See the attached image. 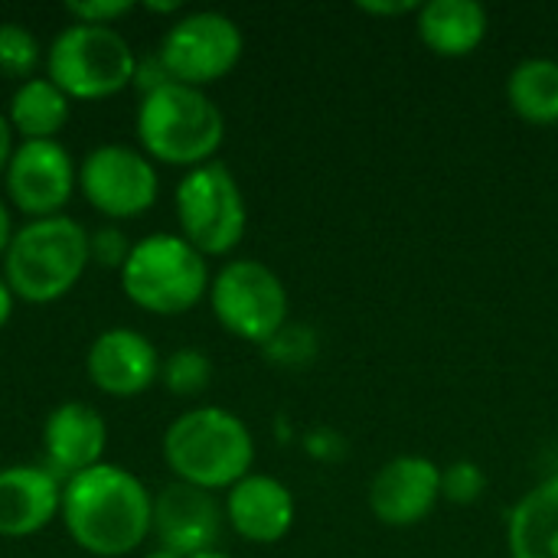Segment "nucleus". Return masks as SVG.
I'll return each mask as SVG.
<instances>
[{
	"label": "nucleus",
	"instance_id": "obj_1",
	"mask_svg": "<svg viewBox=\"0 0 558 558\" xmlns=\"http://www.w3.org/2000/svg\"><path fill=\"white\" fill-rule=\"evenodd\" d=\"M59 517L78 549L98 558H121L147 543L154 497L128 468L101 461L62 484Z\"/></svg>",
	"mask_w": 558,
	"mask_h": 558
},
{
	"label": "nucleus",
	"instance_id": "obj_2",
	"mask_svg": "<svg viewBox=\"0 0 558 558\" xmlns=\"http://www.w3.org/2000/svg\"><path fill=\"white\" fill-rule=\"evenodd\" d=\"M163 461L180 484L216 494L252 474L255 438L235 412L199 405L173 418L163 432Z\"/></svg>",
	"mask_w": 558,
	"mask_h": 558
},
{
	"label": "nucleus",
	"instance_id": "obj_3",
	"mask_svg": "<svg viewBox=\"0 0 558 558\" xmlns=\"http://www.w3.org/2000/svg\"><path fill=\"white\" fill-rule=\"evenodd\" d=\"M137 137L150 160L170 167H203L226 141V118L206 88L167 82L137 105Z\"/></svg>",
	"mask_w": 558,
	"mask_h": 558
},
{
	"label": "nucleus",
	"instance_id": "obj_4",
	"mask_svg": "<svg viewBox=\"0 0 558 558\" xmlns=\"http://www.w3.org/2000/svg\"><path fill=\"white\" fill-rule=\"evenodd\" d=\"M88 265V229L62 213L29 219L13 232L3 281L26 304H52L78 284Z\"/></svg>",
	"mask_w": 558,
	"mask_h": 558
},
{
	"label": "nucleus",
	"instance_id": "obj_5",
	"mask_svg": "<svg viewBox=\"0 0 558 558\" xmlns=\"http://www.w3.org/2000/svg\"><path fill=\"white\" fill-rule=\"evenodd\" d=\"M209 281L206 255L173 232H154L134 242L121 268L128 301L157 317L193 311L209 294Z\"/></svg>",
	"mask_w": 558,
	"mask_h": 558
},
{
	"label": "nucleus",
	"instance_id": "obj_6",
	"mask_svg": "<svg viewBox=\"0 0 558 558\" xmlns=\"http://www.w3.org/2000/svg\"><path fill=\"white\" fill-rule=\"evenodd\" d=\"M137 52L114 26L69 23L46 52V78L75 101L111 98L134 82Z\"/></svg>",
	"mask_w": 558,
	"mask_h": 558
},
{
	"label": "nucleus",
	"instance_id": "obj_7",
	"mask_svg": "<svg viewBox=\"0 0 558 558\" xmlns=\"http://www.w3.org/2000/svg\"><path fill=\"white\" fill-rule=\"evenodd\" d=\"M177 222L180 235L206 258L229 255L248 226V206L235 173L222 160L186 170L177 183Z\"/></svg>",
	"mask_w": 558,
	"mask_h": 558
},
{
	"label": "nucleus",
	"instance_id": "obj_8",
	"mask_svg": "<svg viewBox=\"0 0 558 558\" xmlns=\"http://www.w3.org/2000/svg\"><path fill=\"white\" fill-rule=\"evenodd\" d=\"M216 320L239 340L265 347L288 327V288L258 258H232L209 281Z\"/></svg>",
	"mask_w": 558,
	"mask_h": 558
},
{
	"label": "nucleus",
	"instance_id": "obj_9",
	"mask_svg": "<svg viewBox=\"0 0 558 558\" xmlns=\"http://www.w3.org/2000/svg\"><path fill=\"white\" fill-rule=\"evenodd\" d=\"M245 52V36L239 23L219 10L183 13L160 39V62L167 75L180 85L206 88L226 78Z\"/></svg>",
	"mask_w": 558,
	"mask_h": 558
},
{
	"label": "nucleus",
	"instance_id": "obj_10",
	"mask_svg": "<svg viewBox=\"0 0 558 558\" xmlns=\"http://www.w3.org/2000/svg\"><path fill=\"white\" fill-rule=\"evenodd\" d=\"M78 190L92 209L108 219L144 216L160 193L154 160L128 144L92 147L78 163Z\"/></svg>",
	"mask_w": 558,
	"mask_h": 558
},
{
	"label": "nucleus",
	"instance_id": "obj_11",
	"mask_svg": "<svg viewBox=\"0 0 558 558\" xmlns=\"http://www.w3.org/2000/svg\"><path fill=\"white\" fill-rule=\"evenodd\" d=\"M3 180L10 203L23 216L46 219L62 216L78 186V170L59 141H23L13 150Z\"/></svg>",
	"mask_w": 558,
	"mask_h": 558
},
{
	"label": "nucleus",
	"instance_id": "obj_12",
	"mask_svg": "<svg viewBox=\"0 0 558 558\" xmlns=\"http://www.w3.org/2000/svg\"><path fill=\"white\" fill-rule=\"evenodd\" d=\"M366 504L383 526L412 530L441 504V468L422 454H399L376 471Z\"/></svg>",
	"mask_w": 558,
	"mask_h": 558
},
{
	"label": "nucleus",
	"instance_id": "obj_13",
	"mask_svg": "<svg viewBox=\"0 0 558 558\" xmlns=\"http://www.w3.org/2000/svg\"><path fill=\"white\" fill-rule=\"evenodd\" d=\"M160 363L163 360L154 343L131 327H111L98 333L85 356L92 386L111 399L144 396L160 379Z\"/></svg>",
	"mask_w": 558,
	"mask_h": 558
},
{
	"label": "nucleus",
	"instance_id": "obj_14",
	"mask_svg": "<svg viewBox=\"0 0 558 558\" xmlns=\"http://www.w3.org/2000/svg\"><path fill=\"white\" fill-rule=\"evenodd\" d=\"M222 520H226V510L209 490L173 481L154 497L150 533L157 536V546L177 553L180 558H190L206 549H216Z\"/></svg>",
	"mask_w": 558,
	"mask_h": 558
},
{
	"label": "nucleus",
	"instance_id": "obj_15",
	"mask_svg": "<svg viewBox=\"0 0 558 558\" xmlns=\"http://www.w3.org/2000/svg\"><path fill=\"white\" fill-rule=\"evenodd\" d=\"M226 523L255 546L281 543L298 517L294 494L268 474H248L226 490Z\"/></svg>",
	"mask_w": 558,
	"mask_h": 558
},
{
	"label": "nucleus",
	"instance_id": "obj_16",
	"mask_svg": "<svg viewBox=\"0 0 558 558\" xmlns=\"http://www.w3.org/2000/svg\"><path fill=\"white\" fill-rule=\"evenodd\" d=\"M108 445V425L98 409L85 402H62L49 412L43 425V454L46 468L65 484L69 477L101 464Z\"/></svg>",
	"mask_w": 558,
	"mask_h": 558
},
{
	"label": "nucleus",
	"instance_id": "obj_17",
	"mask_svg": "<svg viewBox=\"0 0 558 558\" xmlns=\"http://www.w3.org/2000/svg\"><path fill=\"white\" fill-rule=\"evenodd\" d=\"M62 510V481L46 464L0 471V536L23 539L52 523Z\"/></svg>",
	"mask_w": 558,
	"mask_h": 558
},
{
	"label": "nucleus",
	"instance_id": "obj_18",
	"mask_svg": "<svg viewBox=\"0 0 558 558\" xmlns=\"http://www.w3.org/2000/svg\"><path fill=\"white\" fill-rule=\"evenodd\" d=\"M490 16L477 0H428L415 10V33L422 46L441 59H464L487 39Z\"/></svg>",
	"mask_w": 558,
	"mask_h": 558
},
{
	"label": "nucleus",
	"instance_id": "obj_19",
	"mask_svg": "<svg viewBox=\"0 0 558 558\" xmlns=\"http://www.w3.org/2000/svg\"><path fill=\"white\" fill-rule=\"evenodd\" d=\"M510 558H558V474L526 490L507 520Z\"/></svg>",
	"mask_w": 558,
	"mask_h": 558
},
{
	"label": "nucleus",
	"instance_id": "obj_20",
	"mask_svg": "<svg viewBox=\"0 0 558 558\" xmlns=\"http://www.w3.org/2000/svg\"><path fill=\"white\" fill-rule=\"evenodd\" d=\"M72 111V98L49 78H26L10 95V128L23 141H56Z\"/></svg>",
	"mask_w": 558,
	"mask_h": 558
},
{
	"label": "nucleus",
	"instance_id": "obj_21",
	"mask_svg": "<svg viewBox=\"0 0 558 558\" xmlns=\"http://www.w3.org/2000/svg\"><path fill=\"white\" fill-rule=\"evenodd\" d=\"M507 101L513 114L536 128L558 124V62L549 56H530L507 75Z\"/></svg>",
	"mask_w": 558,
	"mask_h": 558
},
{
	"label": "nucleus",
	"instance_id": "obj_22",
	"mask_svg": "<svg viewBox=\"0 0 558 558\" xmlns=\"http://www.w3.org/2000/svg\"><path fill=\"white\" fill-rule=\"evenodd\" d=\"M160 383L167 386L170 396L193 399V396L206 392V386L213 383V360L203 350H193V347L173 350L160 363Z\"/></svg>",
	"mask_w": 558,
	"mask_h": 558
},
{
	"label": "nucleus",
	"instance_id": "obj_23",
	"mask_svg": "<svg viewBox=\"0 0 558 558\" xmlns=\"http://www.w3.org/2000/svg\"><path fill=\"white\" fill-rule=\"evenodd\" d=\"M39 39L33 36V29H26L23 23H0V72L10 78H33V69L39 65Z\"/></svg>",
	"mask_w": 558,
	"mask_h": 558
},
{
	"label": "nucleus",
	"instance_id": "obj_24",
	"mask_svg": "<svg viewBox=\"0 0 558 558\" xmlns=\"http://www.w3.org/2000/svg\"><path fill=\"white\" fill-rule=\"evenodd\" d=\"M487 490V474L477 461H451L441 468V500L454 507H474Z\"/></svg>",
	"mask_w": 558,
	"mask_h": 558
},
{
	"label": "nucleus",
	"instance_id": "obj_25",
	"mask_svg": "<svg viewBox=\"0 0 558 558\" xmlns=\"http://www.w3.org/2000/svg\"><path fill=\"white\" fill-rule=\"evenodd\" d=\"M128 255H131V242L118 226H98L95 232H88V262L121 271Z\"/></svg>",
	"mask_w": 558,
	"mask_h": 558
},
{
	"label": "nucleus",
	"instance_id": "obj_26",
	"mask_svg": "<svg viewBox=\"0 0 558 558\" xmlns=\"http://www.w3.org/2000/svg\"><path fill=\"white\" fill-rule=\"evenodd\" d=\"M65 10L75 23L114 26L124 13L134 10V3L131 0H85V3H65Z\"/></svg>",
	"mask_w": 558,
	"mask_h": 558
},
{
	"label": "nucleus",
	"instance_id": "obj_27",
	"mask_svg": "<svg viewBox=\"0 0 558 558\" xmlns=\"http://www.w3.org/2000/svg\"><path fill=\"white\" fill-rule=\"evenodd\" d=\"M134 82H137V85H141V92L147 95V92H154V88H160V85H167V82H173V78L167 75V69H163L160 56L154 52V56H144V59H137Z\"/></svg>",
	"mask_w": 558,
	"mask_h": 558
},
{
	"label": "nucleus",
	"instance_id": "obj_28",
	"mask_svg": "<svg viewBox=\"0 0 558 558\" xmlns=\"http://www.w3.org/2000/svg\"><path fill=\"white\" fill-rule=\"evenodd\" d=\"M13 150H16V147H13V128H10V118L0 111V173L7 170Z\"/></svg>",
	"mask_w": 558,
	"mask_h": 558
},
{
	"label": "nucleus",
	"instance_id": "obj_29",
	"mask_svg": "<svg viewBox=\"0 0 558 558\" xmlns=\"http://www.w3.org/2000/svg\"><path fill=\"white\" fill-rule=\"evenodd\" d=\"M360 10L376 13V16H389V13H415L418 3H363Z\"/></svg>",
	"mask_w": 558,
	"mask_h": 558
},
{
	"label": "nucleus",
	"instance_id": "obj_30",
	"mask_svg": "<svg viewBox=\"0 0 558 558\" xmlns=\"http://www.w3.org/2000/svg\"><path fill=\"white\" fill-rule=\"evenodd\" d=\"M13 222H10V209H7V203H3V196H0V262H3V255H7V248H10V239H13Z\"/></svg>",
	"mask_w": 558,
	"mask_h": 558
},
{
	"label": "nucleus",
	"instance_id": "obj_31",
	"mask_svg": "<svg viewBox=\"0 0 558 558\" xmlns=\"http://www.w3.org/2000/svg\"><path fill=\"white\" fill-rule=\"evenodd\" d=\"M13 304H16V298H13L10 284L3 281V275H0V330L7 327V320H10V314H13Z\"/></svg>",
	"mask_w": 558,
	"mask_h": 558
},
{
	"label": "nucleus",
	"instance_id": "obj_32",
	"mask_svg": "<svg viewBox=\"0 0 558 558\" xmlns=\"http://www.w3.org/2000/svg\"><path fill=\"white\" fill-rule=\"evenodd\" d=\"M144 10L150 13H180V0H167V3H157V0H147Z\"/></svg>",
	"mask_w": 558,
	"mask_h": 558
},
{
	"label": "nucleus",
	"instance_id": "obj_33",
	"mask_svg": "<svg viewBox=\"0 0 558 558\" xmlns=\"http://www.w3.org/2000/svg\"><path fill=\"white\" fill-rule=\"evenodd\" d=\"M144 558H180V556H177V553H170V549H163V546H157V549L144 553Z\"/></svg>",
	"mask_w": 558,
	"mask_h": 558
},
{
	"label": "nucleus",
	"instance_id": "obj_34",
	"mask_svg": "<svg viewBox=\"0 0 558 558\" xmlns=\"http://www.w3.org/2000/svg\"><path fill=\"white\" fill-rule=\"evenodd\" d=\"M190 558H232V556H226V553H219V549H206V553H199V556H190Z\"/></svg>",
	"mask_w": 558,
	"mask_h": 558
}]
</instances>
